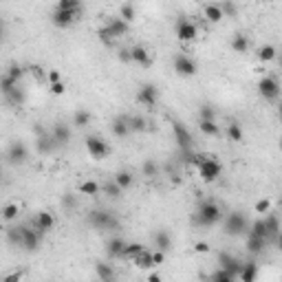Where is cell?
<instances>
[{
  "label": "cell",
  "mask_w": 282,
  "mask_h": 282,
  "mask_svg": "<svg viewBox=\"0 0 282 282\" xmlns=\"http://www.w3.org/2000/svg\"><path fill=\"white\" fill-rule=\"evenodd\" d=\"M220 218H223L220 205L216 201H212V199H205V201H201L199 207H196L194 216H192V225L194 227H214Z\"/></svg>",
  "instance_id": "cell-1"
},
{
  "label": "cell",
  "mask_w": 282,
  "mask_h": 282,
  "mask_svg": "<svg viewBox=\"0 0 282 282\" xmlns=\"http://www.w3.org/2000/svg\"><path fill=\"white\" fill-rule=\"evenodd\" d=\"M88 223H91L95 230H106V232H113L119 227L117 216L110 210H104V207H95V210L88 212Z\"/></svg>",
  "instance_id": "cell-2"
},
{
  "label": "cell",
  "mask_w": 282,
  "mask_h": 282,
  "mask_svg": "<svg viewBox=\"0 0 282 282\" xmlns=\"http://www.w3.org/2000/svg\"><path fill=\"white\" fill-rule=\"evenodd\" d=\"M223 172V166L216 161L214 157H203L199 163V177L203 183H214Z\"/></svg>",
  "instance_id": "cell-3"
},
{
  "label": "cell",
  "mask_w": 282,
  "mask_h": 282,
  "mask_svg": "<svg viewBox=\"0 0 282 282\" xmlns=\"http://www.w3.org/2000/svg\"><path fill=\"white\" fill-rule=\"evenodd\" d=\"M225 234L227 236H240L245 234V230L249 227L247 223V216L243 212H230V214L225 216Z\"/></svg>",
  "instance_id": "cell-4"
},
{
  "label": "cell",
  "mask_w": 282,
  "mask_h": 282,
  "mask_svg": "<svg viewBox=\"0 0 282 282\" xmlns=\"http://www.w3.org/2000/svg\"><path fill=\"white\" fill-rule=\"evenodd\" d=\"M258 93L267 101H276L278 97H280V82H278V77H273V75L260 77V82H258Z\"/></svg>",
  "instance_id": "cell-5"
},
{
  "label": "cell",
  "mask_w": 282,
  "mask_h": 282,
  "mask_svg": "<svg viewBox=\"0 0 282 282\" xmlns=\"http://www.w3.org/2000/svg\"><path fill=\"white\" fill-rule=\"evenodd\" d=\"M172 134L177 146L183 150V152H190L194 148V139H192V133L181 124V121H172Z\"/></svg>",
  "instance_id": "cell-6"
},
{
  "label": "cell",
  "mask_w": 282,
  "mask_h": 282,
  "mask_svg": "<svg viewBox=\"0 0 282 282\" xmlns=\"http://www.w3.org/2000/svg\"><path fill=\"white\" fill-rule=\"evenodd\" d=\"M84 144H86V150L93 159H104L106 154L110 152L108 144H106L101 137H97V134H88V137L84 139Z\"/></svg>",
  "instance_id": "cell-7"
},
{
  "label": "cell",
  "mask_w": 282,
  "mask_h": 282,
  "mask_svg": "<svg viewBox=\"0 0 282 282\" xmlns=\"http://www.w3.org/2000/svg\"><path fill=\"white\" fill-rule=\"evenodd\" d=\"M27 159H29L27 146H24L22 141H11L9 148H7V161H9L11 166H22V163H27Z\"/></svg>",
  "instance_id": "cell-8"
},
{
  "label": "cell",
  "mask_w": 282,
  "mask_h": 282,
  "mask_svg": "<svg viewBox=\"0 0 282 282\" xmlns=\"http://www.w3.org/2000/svg\"><path fill=\"white\" fill-rule=\"evenodd\" d=\"M218 265H220V269L223 271H227L232 278H238V273H240V267H243V263H240L236 256H232V253H227V251H220L218 253Z\"/></svg>",
  "instance_id": "cell-9"
},
{
  "label": "cell",
  "mask_w": 282,
  "mask_h": 282,
  "mask_svg": "<svg viewBox=\"0 0 282 282\" xmlns=\"http://www.w3.org/2000/svg\"><path fill=\"white\" fill-rule=\"evenodd\" d=\"M196 35H199V27H196L192 20H187V18H179V22H177V38L181 40V42H192Z\"/></svg>",
  "instance_id": "cell-10"
},
{
  "label": "cell",
  "mask_w": 282,
  "mask_h": 282,
  "mask_svg": "<svg viewBox=\"0 0 282 282\" xmlns=\"http://www.w3.org/2000/svg\"><path fill=\"white\" fill-rule=\"evenodd\" d=\"M174 71H177L181 77H192V75H196L199 66H196V62L192 58H187V55L181 53V55L174 58Z\"/></svg>",
  "instance_id": "cell-11"
},
{
  "label": "cell",
  "mask_w": 282,
  "mask_h": 282,
  "mask_svg": "<svg viewBox=\"0 0 282 282\" xmlns=\"http://www.w3.org/2000/svg\"><path fill=\"white\" fill-rule=\"evenodd\" d=\"M157 100H159V91H157V86H154V84H144V86L139 88L137 101L141 106H146V108H152V106L157 104Z\"/></svg>",
  "instance_id": "cell-12"
},
{
  "label": "cell",
  "mask_w": 282,
  "mask_h": 282,
  "mask_svg": "<svg viewBox=\"0 0 282 282\" xmlns=\"http://www.w3.org/2000/svg\"><path fill=\"white\" fill-rule=\"evenodd\" d=\"M49 137H51V141L55 146H66L71 141V128L66 124H53Z\"/></svg>",
  "instance_id": "cell-13"
},
{
  "label": "cell",
  "mask_w": 282,
  "mask_h": 282,
  "mask_svg": "<svg viewBox=\"0 0 282 282\" xmlns=\"http://www.w3.org/2000/svg\"><path fill=\"white\" fill-rule=\"evenodd\" d=\"M53 225H55V218H53L51 212H38L33 218V230L38 234H44V232L53 230Z\"/></svg>",
  "instance_id": "cell-14"
},
{
  "label": "cell",
  "mask_w": 282,
  "mask_h": 282,
  "mask_svg": "<svg viewBox=\"0 0 282 282\" xmlns=\"http://www.w3.org/2000/svg\"><path fill=\"white\" fill-rule=\"evenodd\" d=\"M95 273L100 278V282H117V271L110 263H104V260H97L95 263Z\"/></svg>",
  "instance_id": "cell-15"
},
{
  "label": "cell",
  "mask_w": 282,
  "mask_h": 282,
  "mask_svg": "<svg viewBox=\"0 0 282 282\" xmlns=\"http://www.w3.org/2000/svg\"><path fill=\"white\" fill-rule=\"evenodd\" d=\"M263 220L269 234V243H278V236H280V218H278V214L269 212V214H265Z\"/></svg>",
  "instance_id": "cell-16"
},
{
  "label": "cell",
  "mask_w": 282,
  "mask_h": 282,
  "mask_svg": "<svg viewBox=\"0 0 282 282\" xmlns=\"http://www.w3.org/2000/svg\"><path fill=\"white\" fill-rule=\"evenodd\" d=\"M124 249H126V240L119 238V236L106 240V253H108V258H113V260L124 258Z\"/></svg>",
  "instance_id": "cell-17"
},
{
  "label": "cell",
  "mask_w": 282,
  "mask_h": 282,
  "mask_svg": "<svg viewBox=\"0 0 282 282\" xmlns=\"http://www.w3.org/2000/svg\"><path fill=\"white\" fill-rule=\"evenodd\" d=\"M22 247L27 251H38L40 249V234L31 227H24V225H22Z\"/></svg>",
  "instance_id": "cell-18"
},
{
  "label": "cell",
  "mask_w": 282,
  "mask_h": 282,
  "mask_svg": "<svg viewBox=\"0 0 282 282\" xmlns=\"http://www.w3.org/2000/svg\"><path fill=\"white\" fill-rule=\"evenodd\" d=\"M77 14H73V11H62V9H55L51 14V20L55 27H60V29H64V27H71L73 22H75Z\"/></svg>",
  "instance_id": "cell-19"
},
{
  "label": "cell",
  "mask_w": 282,
  "mask_h": 282,
  "mask_svg": "<svg viewBox=\"0 0 282 282\" xmlns=\"http://www.w3.org/2000/svg\"><path fill=\"white\" fill-rule=\"evenodd\" d=\"M104 27H106V31H108V33L113 35V38H115V40H117V38H121V35H126V33H128V24H126L121 18H110L108 22L104 24Z\"/></svg>",
  "instance_id": "cell-20"
},
{
  "label": "cell",
  "mask_w": 282,
  "mask_h": 282,
  "mask_svg": "<svg viewBox=\"0 0 282 282\" xmlns=\"http://www.w3.org/2000/svg\"><path fill=\"white\" fill-rule=\"evenodd\" d=\"M110 130H113V134H115L117 139H124L130 134V128H128V117H115V119L110 121Z\"/></svg>",
  "instance_id": "cell-21"
},
{
  "label": "cell",
  "mask_w": 282,
  "mask_h": 282,
  "mask_svg": "<svg viewBox=\"0 0 282 282\" xmlns=\"http://www.w3.org/2000/svg\"><path fill=\"white\" fill-rule=\"evenodd\" d=\"M238 278L243 282H256V278H258V263H253V260H247V263H243Z\"/></svg>",
  "instance_id": "cell-22"
},
{
  "label": "cell",
  "mask_w": 282,
  "mask_h": 282,
  "mask_svg": "<svg viewBox=\"0 0 282 282\" xmlns=\"http://www.w3.org/2000/svg\"><path fill=\"white\" fill-rule=\"evenodd\" d=\"M130 62H137L141 64V66H150V53L146 47H141V44H137V47L130 49Z\"/></svg>",
  "instance_id": "cell-23"
},
{
  "label": "cell",
  "mask_w": 282,
  "mask_h": 282,
  "mask_svg": "<svg viewBox=\"0 0 282 282\" xmlns=\"http://www.w3.org/2000/svg\"><path fill=\"white\" fill-rule=\"evenodd\" d=\"M154 247H157V251H170V249H172V236L167 234L166 230H159L157 234H154Z\"/></svg>",
  "instance_id": "cell-24"
},
{
  "label": "cell",
  "mask_w": 282,
  "mask_h": 282,
  "mask_svg": "<svg viewBox=\"0 0 282 282\" xmlns=\"http://www.w3.org/2000/svg\"><path fill=\"white\" fill-rule=\"evenodd\" d=\"M134 267L137 269H144V271H148V269H152V251H148V249H144V251L139 253V256H134L133 258Z\"/></svg>",
  "instance_id": "cell-25"
},
{
  "label": "cell",
  "mask_w": 282,
  "mask_h": 282,
  "mask_svg": "<svg viewBox=\"0 0 282 282\" xmlns=\"http://www.w3.org/2000/svg\"><path fill=\"white\" fill-rule=\"evenodd\" d=\"M267 240L265 238H256V236H247V251L253 253V256H258V253L265 251V247H267Z\"/></svg>",
  "instance_id": "cell-26"
},
{
  "label": "cell",
  "mask_w": 282,
  "mask_h": 282,
  "mask_svg": "<svg viewBox=\"0 0 282 282\" xmlns=\"http://www.w3.org/2000/svg\"><path fill=\"white\" fill-rule=\"evenodd\" d=\"M113 181H115V185L119 187L121 192H124V190H128V187L133 185L134 179H133V174H130L128 170H119V172H117L115 177H113Z\"/></svg>",
  "instance_id": "cell-27"
},
{
  "label": "cell",
  "mask_w": 282,
  "mask_h": 282,
  "mask_svg": "<svg viewBox=\"0 0 282 282\" xmlns=\"http://www.w3.org/2000/svg\"><path fill=\"white\" fill-rule=\"evenodd\" d=\"M249 236H256V238H265L269 243V234H267V227H265V220L258 218L253 220L251 225H249Z\"/></svg>",
  "instance_id": "cell-28"
},
{
  "label": "cell",
  "mask_w": 282,
  "mask_h": 282,
  "mask_svg": "<svg viewBox=\"0 0 282 282\" xmlns=\"http://www.w3.org/2000/svg\"><path fill=\"white\" fill-rule=\"evenodd\" d=\"M53 148H55V144L51 141V137H49V134H40V137L35 139V150H38L40 154L53 152Z\"/></svg>",
  "instance_id": "cell-29"
},
{
  "label": "cell",
  "mask_w": 282,
  "mask_h": 282,
  "mask_svg": "<svg viewBox=\"0 0 282 282\" xmlns=\"http://www.w3.org/2000/svg\"><path fill=\"white\" fill-rule=\"evenodd\" d=\"M232 49H234L236 53H247L249 51V38L245 33H236L234 38H232Z\"/></svg>",
  "instance_id": "cell-30"
},
{
  "label": "cell",
  "mask_w": 282,
  "mask_h": 282,
  "mask_svg": "<svg viewBox=\"0 0 282 282\" xmlns=\"http://www.w3.org/2000/svg\"><path fill=\"white\" fill-rule=\"evenodd\" d=\"M203 14H205V18L210 20V22H220V20H223V11H220V7L214 5V2L203 7Z\"/></svg>",
  "instance_id": "cell-31"
},
{
  "label": "cell",
  "mask_w": 282,
  "mask_h": 282,
  "mask_svg": "<svg viewBox=\"0 0 282 282\" xmlns=\"http://www.w3.org/2000/svg\"><path fill=\"white\" fill-rule=\"evenodd\" d=\"M7 240H9V245H14V247H22V225H11L9 230H7Z\"/></svg>",
  "instance_id": "cell-32"
},
{
  "label": "cell",
  "mask_w": 282,
  "mask_h": 282,
  "mask_svg": "<svg viewBox=\"0 0 282 282\" xmlns=\"http://www.w3.org/2000/svg\"><path fill=\"white\" fill-rule=\"evenodd\" d=\"M199 130H201L205 137H218V133H220L216 121H203V119H199Z\"/></svg>",
  "instance_id": "cell-33"
},
{
  "label": "cell",
  "mask_w": 282,
  "mask_h": 282,
  "mask_svg": "<svg viewBox=\"0 0 282 282\" xmlns=\"http://www.w3.org/2000/svg\"><path fill=\"white\" fill-rule=\"evenodd\" d=\"M278 58V49L273 47V44H265V47H260L258 51V60L260 62H271V60Z\"/></svg>",
  "instance_id": "cell-34"
},
{
  "label": "cell",
  "mask_w": 282,
  "mask_h": 282,
  "mask_svg": "<svg viewBox=\"0 0 282 282\" xmlns=\"http://www.w3.org/2000/svg\"><path fill=\"white\" fill-rule=\"evenodd\" d=\"M141 174L148 179H154L159 174V163L154 161V159H146V161L141 163Z\"/></svg>",
  "instance_id": "cell-35"
},
{
  "label": "cell",
  "mask_w": 282,
  "mask_h": 282,
  "mask_svg": "<svg viewBox=\"0 0 282 282\" xmlns=\"http://www.w3.org/2000/svg\"><path fill=\"white\" fill-rule=\"evenodd\" d=\"M18 214H20L18 203H9V205H5L2 210H0V216H2V220H9V223L18 218Z\"/></svg>",
  "instance_id": "cell-36"
},
{
  "label": "cell",
  "mask_w": 282,
  "mask_h": 282,
  "mask_svg": "<svg viewBox=\"0 0 282 282\" xmlns=\"http://www.w3.org/2000/svg\"><path fill=\"white\" fill-rule=\"evenodd\" d=\"M55 9H62V11H73V14H80V11H82V2H80V0H60Z\"/></svg>",
  "instance_id": "cell-37"
},
{
  "label": "cell",
  "mask_w": 282,
  "mask_h": 282,
  "mask_svg": "<svg viewBox=\"0 0 282 282\" xmlns=\"http://www.w3.org/2000/svg\"><path fill=\"white\" fill-rule=\"evenodd\" d=\"M128 128H130V133H144V130H146V119H144V117H139V115L128 117Z\"/></svg>",
  "instance_id": "cell-38"
},
{
  "label": "cell",
  "mask_w": 282,
  "mask_h": 282,
  "mask_svg": "<svg viewBox=\"0 0 282 282\" xmlns=\"http://www.w3.org/2000/svg\"><path fill=\"white\" fill-rule=\"evenodd\" d=\"M73 124H75L77 128H86V126L91 124V113H88V110H77L75 117H73Z\"/></svg>",
  "instance_id": "cell-39"
},
{
  "label": "cell",
  "mask_w": 282,
  "mask_h": 282,
  "mask_svg": "<svg viewBox=\"0 0 282 282\" xmlns=\"http://www.w3.org/2000/svg\"><path fill=\"white\" fill-rule=\"evenodd\" d=\"M101 192H104V194L108 196V199H119V196L124 194V192H121L119 187L115 185V181H106L104 185H101Z\"/></svg>",
  "instance_id": "cell-40"
},
{
  "label": "cell",
  "mask_w": 282,
  "mask_h": 282,
  "mask_svg": "<svg viewBox=\"0 0 282 282\" xmlns=\"http://www.w3.org/2000/svg\"><path fill=\"white\" fill-rule=\"evenodd\" d=\"M134 16H137V11H134V7H133V5H128V2H126V5H121V7H119V18L124 20L126 24L133 22Z\"/></svg>",
  "instance_id": "cell-41"
},
{
  "label": "cell",
  "mask_w": 282,
  "mask_h": 282,
  "mask_svg": "<svg viewBox=\"0 0 282 282\" xmlns=\"http://www.w3.org/2000/svg\"><path fill=\"white\" fill-rule=\"evenodd\" d=\"M227 137H230V141H243V128H240L236 121H232L230 126H227Z\"/></svg>",
  "instance_id": "cell-42"
},
{
  "label": "cell",
  "mask_w": 282,
  "mask_h": 282,
  "mask_svg": "<svg viewBox=\"0 0 282 282\" xmlns=\"http://www.w3.org/2000/svg\"><path fill=\"white\" fill-rule=\"evenodd\" d=\"M144 251V245H139V243H126V249H124V258L133 260L134 256H139V253Z\"/></svg>",
  "instance_id": "cell-43"
},
{
  "label": "cell",
  "mask_w": 282,
  "mask_h": 282,
  "mask_svg": "<svg viewBox=\"0 0 282 282\" xmlns=\"http://www.w3.org/2000/svg\"><path fill=\"white\" fill-rule=\"evenodd\" d=\"M100 190H101V187L97 185L95 181H84V183H80V192H82V194L97 196V194H100Z\"/></svg>",
  "instance_id": "cell-44"
},
{
  "label": "cell",
  "mask_w": 282,
  "mask_h": 282,
  "mask_svg": "<svg viewBox=\"0 0 282 282\" xmlns=\"http://www.w3.org/2000/svg\"><path fill=\"white\" fill-rule=\"evenodd\" d=\"M16 86H18V82H14L9 75H7V73H5V75H2V77H0V91L5 93V95H9V93L14 91Z\"/></svg>",
  "instance_id": "cell-45"
},
{
  "label": "cell",
  "mask_w": 282,
  "mask_h": 282,
  "mask_svg": "<svg viewBox=\"0 0 282 282\" xmlns=\"http://www.w3.org/2000/svg\"><path fill=\"white\" fill-rule=\"evenodd\" d=\"M7 100L11 101V104H16V106H20V104H24V93H22V88L20 86H16L14 91L7 95Z\"/></svg>",
  "instance_id": "cell-46"
},
{
  "label": "cell",
  "mask_w": 282,
  "mask_h": 282,
  "mask_svg": "<svg viewBox=\"0 0 282 282\" xmlns=\"http://www.w3.org/2000/svg\"><path fill=\"white\" fill-rule=\"evenodd\" d=\"M201 119H203V121H214V119H216L214 106H210V104H203V106H201Z\"/></svg>",
  "instance_id": "cell-47"
},
{
  "label": "cell",
  "mask_w": 282,
  "mask_h": 282,
  "mask_svg": "<svg viewBox=\"0 0 282 282\" xmlns=\"http://www.w3.org/2000/svg\"><path fill=\"white\" fill-rule=\"evenodd\" d=\"M210 282H234V278H232L227 271L218 269V271H214V273L210 276Z\"/></svg>",
  "instance_id": "cell-48"
},
{
  "label": "cell",
  "mask_w": 282,
  "mask_h": 282,
  "mask_svg": "<svg viewBox=\"0 0 282 282\" xmlns=\"http://www.w3.org/2000/svg\"><path fill=\"white\" fill-rule=\"evenodd\" d=\"M220 11H223V18H225V16H230V18H234V16H236V11H238V9H236V5H234V2H220Z\"/></svg>",
  "instance_id": "cell-49"
},
{
  "label": "cell",
  "mask_w": 282,
  "mask_h": 282,
  "mask_svg": "<svg viewBox=\"0 0 282 282\" xmlns=\"http://www.w3.org/2000/svg\"><path fill=\"white\" fill-rule=\"evenodd\" d=\"M22 68H20L18 66V64H11V66H9V71H7V75H9L11 77V80H14V82H20V77H22Z\"/></svg>",
  "instance_id": "cell-50"
},
{
  "label": "cell",
  "mask_w": 282,
  "mask_h": 282,
  "mask_svg": "<svg viewBox=\"0 0 282 282\" xmlns=\"http://www.w3.org/2000/svg\"><path fill=\"white\" fill-rule=\"evenodd\" d=\"M256 212H258V214H269V212H271V201H267V199L258 201L256 203Z\"/></svg>",
  "instance_id": "cell-51"
},
{
  "label": "cell",
  "mask_w": 282,
  "mask_h": 282,
  "mask_svg": "<svg viewBox=\"0 0 282 282\" xmlns=\"http://www.w3.org/2000/svg\"><path fill=\"white\" fill-rule=\"evenodd\" d=\"M62 205L64 207H71V210H73V207H77V199L71 194V192H66V194H64V199H62Z\"/></svg>",
  "instance_id": "cell-52"
},
{
  "label": "cell",
  "mask_w": 282,
  "mask_h": 282,
  "mask_svg": "<svg viewBox=\"0 0 282 282\" xmlns=\"http://www.w3.org/2000/svg\"><path fill=\"white\" fill-rule=\"evenodd\" d=\"M97 35H100V40H101V42H104V44H108V47H110V44H113V40H115V38H113V35L108 33V31H106V27H101V29L97 31Z\"/></svg>",
  "instance_id": "cell-53"
},
{
  "label": "cell",
  "mask_w": 282,
  "mask_h": 282,
  "mask_svg": "<svg viewBox=\"0 0 282 282\" xmlns=\"http://www.w3.org/2000/svg\"><path fill=\"white\" fill-rule=\"evenodd\" d=\"M0 282H22V271H11V273H7L5 278Z\"/></svg>",
  "instance_id": "cell-54"
},
{
  "label": "cell",
  "mask_w": 282,
  "mask_h": 282,
  "mask_svg": "<svg viewBox=\"0 0 282 282\" xmlns=\"http://www.w3.org/2000/svg\"><path fill=\"white\" fill-rule=\"evenodd\" d=\"M51 93L53 95H64V93H66V84H64V82H55V84H51Z\"/></svg>",
  "instance_id": "cell-55"
},
{
  "label": "cell",
  "mask_w": 282,
  "mask_h": 282,
  "mask_svg": "<svg viewBox=\"0 0 282 282\" xmlns=\"http://www.w3.org/2000/svg\"><path fill=\"white\" fill-rule=\"evenodd\" d=\"M194 251H196V253H207V251H210V245H207L205 240H201V243H196V245H194Z\"/></svg>",
  "instance_id": "cell-56"
},
{
  "label": "cell",
  "mask_w": 282,
  "mask_h": 282,
  "mask_svg": "<svg viewBox=\"0 0 282 282\" xmlns=\"http://www.w3.org/2000/svg\"><path fill=\"white\" fill-rule=\"evenodd\" d=\"M163 260H166V253H163V251H152V265H154V267L161 265Z\"/></svg>",
  "instance_id": "cell-57"
},
{
  "label": "cell",
  "mask_w": 282,
  "mask_h": 282,
  "mask_svg": "<svg viewBox=\"0 0 282 282\" xmlns=\"http://www.w3.org/2000/svg\"><path fill=\"white\" fill-rule=\"evenodd\" d=\"M49 84H55V82H62V75H60V71H49Z\"/></svg>",
  "instance_id": "cell-58"
},
{
  "label": "cell",
  "mask_w": 282,
  "mask_h": 282,
  "mask_svg": "<svg viewBox=\"0 0 282 282\" xmlns=\"http://www.w3.org/2000/svg\"><path fill=\"white\" fill-rule=\"evenodd\" d=\"M119 60L121 62H130V49H119Z\"/></svg>",
  "instance_id": "cell-59"
},
{
  "label": "cell",
  "mask_w": 282,
  "mask_h": 282,
  "mask_svg": "<svg viewBox=\"0 0 282 282\" xmlns=\"http://www.w3.org/2000/svg\"><path fill=\"white\" fill-rule=\"evenodd\" d=\"M5 33H7V24H5V20L0 18V42L5 40Z\"/></svg>",
  "instance_id": "cell-60"
},
{
  "label": "cell",
  "mask_w": 282,
  "mask_h": 282,
  "mask_svg": "<svg viewBox=\"0 0 282 282\" xmlns=\"http://www.w3.org/2000/svg\"><path fill=\"white\" fill-rule=\"evenodd\" d=\"M148 282H161V276H159L157 271H152V273L148 276Z\"/></svg>",
  "instance_id": "cell-61"
}]
</instances>
